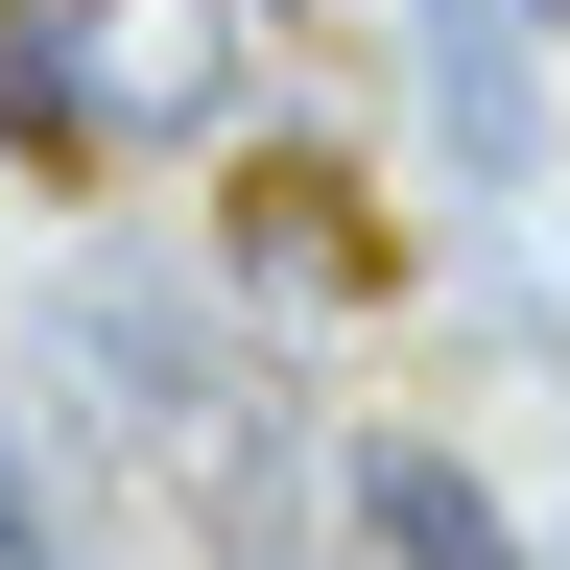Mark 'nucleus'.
I'll list each match as a JSON object with an SVG mask.
<instances>
[{"mask_svg":"<svg viewBox=\"0 0 570 570\" xmlns=\"http://www.w3.org/2000/svg\"><path fill=\"white\" fill-rule=\"evenodd\" d=\"M214 96H238L214 0H96V142H214Z\"/></svg>","mask_w":570,"mask_h":570,"instance_id":"nucleus-1","label":"nucleus"},{"mask_svg":"<svg viewBox=\"0 0 570 570\" xmlns=\"http://www.w3.org/2000/svg\"><path fill=\"white\" fill-rule=\"evenodd\" d=\"M71 356H96L142 428H214V333L167 309V285H71Z\"/></svg>","mask_w":570,"mask_h":570,"instance_id":"nucleus-2","label":"nucleus"},{"mask_svg":"<svg viewBox=\"0 0 570 570\" xmlns=\"http://www.w3.org/2000/svg\"><path fill=\"white\" fill-rule=\"evenodd\" d=\"M428 119H452L475 167H523V24H499V0H428Z\"/></svg>","mask_w":570,"mask_h":570,"instance_id":"nucleus-3","label":"nucleus"},{"mask_svg":"<svg viewBox=\"0 0 570 570\" xmlns=\"http://www.w3.org/2000/svg\"><path fill=\"white\" fill-rule=\"evenodd\" d=\"M0 142H48V167H96V24H48V0H0Z\"/></svg>","mask_w":570,"mask_h":570,"instance_id":"nucleus-4","label":"nucleus"},{"mask_svg":"<svg viewBox=\"0 0 570 570\" xmlns=\"http://www.w3.org/2000/svg\"><path fill=\"white\" fill-rule=\"evenodd\" d=\"M356 523H381L404 570H499V499H475L452 452H356Z\"/></svg>","mask_w":570,"mask_h":570,"instance_id":"nucleus-5","label":"nucleus"},{"mask_svg":"<svg viewBox=\"0 0 570 570\" xmlns=\"http://www.w3.org/2000/svg\"><path fill=\"white\" fill-rule=\"evenodd\" d=\"M238 262H262V285H356V214H333L309 167H262V190H238Z\"/></svg>","mask_w":570,"mask_h":570,"instance_id":"nucleus-6","label":"nucleus"},{"mask_svg":"<svg viewBox=\"0 0 570 570\" xmlns=\"http://www.w3.org/2000/svg\"><path fill=\"white\" fill-rule=\"evenodd\" d=\"M0 570H71V523H48V475H24V428H0Z\"/></svg>","mask_w":570,"mask_h":570,"instance_id":"nucleus-7","label":"nucleus"}]
</instances>
